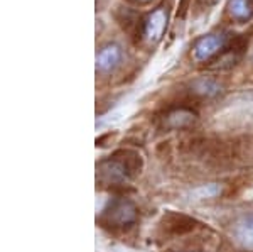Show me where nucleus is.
<instances>
[{"mask_svg": "<svg viewBox=\"0 0 253 252\" xmlns=\"http://www.w3.org/2000/svg\"><path fill=\"white\" fill-rule=\"evenodd\" d=\"M140 169V156L130 151H120L100 164V174L108 183H124L135 176Z\"/></svg>", "mask_w": 253, "mask_h": 252, "instance_id": "nucleus-1", "label": "nucleus"}, {"mask_svg": "<svg viewBox=\"0 0 253 252\" xmlns=\"http://www.w3.org/2000/svg\"><path fill=\"white\" fill-rule=\"evenodd\" d=\"M105 220L113 227H128L137 220V210L132 202L117 200L105 212Z\"/></svg>", "mask_w": 253, "mask_h": 252, "instance_id": "nucleus-2", "label": "nucleus"}, {"mask_svg": "<svg viewBox=\"0 0 253 252\" xmlns=\"http://www.w3.org/2000/svg\"><path fill=\"white\" fill-rule=\"evenodd\" d=\"M236 237L245 246L253 247V217H247L238 222V225H236Z\"/></svg>", "mask_w": 253, "mask_h": 252, "instance_id": "nucleus-5", "label": "nucleus"}, {"mask_svg": "<svg viewBox=\"0 0 253 252\" xmlns=\"http://www.w3.org/2000/svg\"><path fill=\"white\" fill-rule=\"evenodd\" d=\"M118 59H120V51H118L117 46H108L105 48V50L100 51V54H98V68H100L101 71H110L113 70V68L117 66Z\"/></svg>", "mask_w": 253, "mask_h": 252, "instance_id": "nucleus-4", "label": "nucleus"}, {"mask_svg": "<svg viewBox=\"0 0 253 252\" xmlns=\"http://www.w3.org/2000/svg\"><path fill=\"white\" fill-rule=\"evenodd\" d=\"M224 46V38L223 36H208V38L201 39L196 44L194 56L198 61H208L213 56L219 54V51Z\"/></svg>", "mask_w": 253, "mask_h": 252, "instance_id": "nucleus-3", "label": "nucleus"}, {"mask_svg": "<svg viewBox=\"0 0 253 252\" xmlns=\"http://www.w3.org/2000/svg\"><path fill=\"white\" fill-rule=\"evenodd\" d=\"M181 218H182V217H177V215H174V220H179V222H181ZM174 225H177V222H175ZM175 232H179V234L184 232V230L181 229V223H179V229H177V227H175Z\"/></svg>", "mask_w": 253, "mask_h": 252, "instance_id": "nucleus-7", "label": "nucleus"}, {"mask_svg": "<svg viewBox=\"0 0 253 252\" xmlns=\"http://www.w3.org/2000/svg\"><path fill=\"white\" fill-rule=\"evenodd\" d=\"M231 15L238 19H248L252 15V9L248 7L247 0H233L231 2Z\"/></svg>", "mask_w": 253, "mask_h": 252, "instance_id": "nucleus-6", "label": "nucleus"}]
</instances>
